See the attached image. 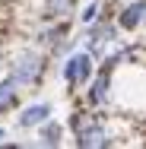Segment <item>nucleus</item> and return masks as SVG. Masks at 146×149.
Segmentation results:
<instances>
[{
    "instance_id": "obj_6",
    "label": "nucleus",
    "mask_w": 146,
    "mask_h": 149,
    "mask_svg": "<svg viewBox=\"0 0 146 149\" xmlns=\"http://www.w3.org/2000/svg\"><path fill=\"white\" fill-rule=\"evenodd\" d=\"M76 143L80 146H108V140L102 136V130H80Z\"/></svg>"
},
{
    "instance_id": "obj_7",
    "label": "nucleus",
    "mask_w": 146,
    "mask_h": 149,
    "mask_svg": "<svg viewBox=\"0 0 146 149\" xmlns=\"http://www.w3.org/2000/svg\"><path fill=\"white\" fill-rule=\"evenodd\" d=\"M41 143H45V146H57L60 143V127L57 124H48V127L41 130Z\"/></svg>"
},
{
    "instance_id": "obj_2",
    "label": "nucleus",
    "mask_w": 146,
    "mask_h": 149,
    "mask_svg": "<svg viewBox=\"0 0 146 149\" xmlns=\"http://www.w3.org/2000/svg\"><path fill=\"white\" fill-rule=\"evenodd\" d=\"M48 114H51V105H32V108H26L19 114V124L22 127H35V124L48 120Z\"/></svg>"
},
{
    "instance_id": "obj_3",
    "label": "nucleus",
    "mask_w": 146,
    "mask_h": 149,
    "mask_svg": "<svg viewBox=\"0 0 146 149\" xmlns=\"http://www.w3.org/2000/svg\"><path fill=\"white\" fill-rule=\"evenodd\" d=\"M143 16H146V3H143V0H137V3H130V6L124 10V16H121V26H124V29H137Z\"/></svg>"
},
{
    "instance_id": "obj_9",
    "label": "nucleus",
    "mask_w": 146,
    "mask_h": 149,
    "mask_svg": "<svg viewBox=\"0 0 146 149\" xmlns=\"http://www.w3.org/2000/svg\"><path fill=\"white\" fill-rule=\"evenodd\" d=\"M98 16V3H92V6H86V13H83V22H92Z\"/></svg>"
},
{
    "instance_id": "obj_5",
    "label": "nucleus",
    "mask_w": 146,
    "mask_h": 149,
    "mask_svg": "<svg viewBox=\"0 0 146 149\" xmlns=\"http://www.w3.org/2000/svg\"><path fill=\"white\" fill-rule=\"evenodd\" d=\"M105 89H108V70H102V73H98V79L92 83V89H89V102H92V105L105 102Z\"/></svg>"
},
{
    "instance_id": "obj_4",
    "label": "nucleus",
    "mask_w": 146,
    "mask_h": 149,
    "mask_svg": "<svg viewBox=\"0 0 146 149\" xmlns=\"http://www.w3.org/2000/svg\"><path fill=\"white\" fill-rule=\"evenodd\" d=\"M16 86H19V76H10V79L0 83V111L16 105Z\"/></svg>"
},
{
    "instance_id": "obj_8",
    "label": "nucleus",
    "mask_w": 146,
    "mask_h": 149,
    "mask_svg": "<svg viewBox=\"0 0 146 149\" xmlns=\"http://www.w3.org/2000/svg\"><path fill=\"white\" fill-rule=\"evenodd\" d=\"M48 6H51V13L60 16V13H67L70 10V0H48Z\"/></svg>"
},
{
    "instance_id": "obj_1",
    "label": "nucleus",
    "mask_w": 146,
    "mask_h": 149,
    "mask_svg": "<svg viewBox=\"0 0 146 149\" xmlns=\"http://www.w3.org/2000/svg\"><path fill=\"white\" fill-rule=\"evenodd\" d=\"M89 73H92V57L89 54H73V57L64 63V79L67 83H86L89 79Z\"/></svg>"
}]
</instances>
